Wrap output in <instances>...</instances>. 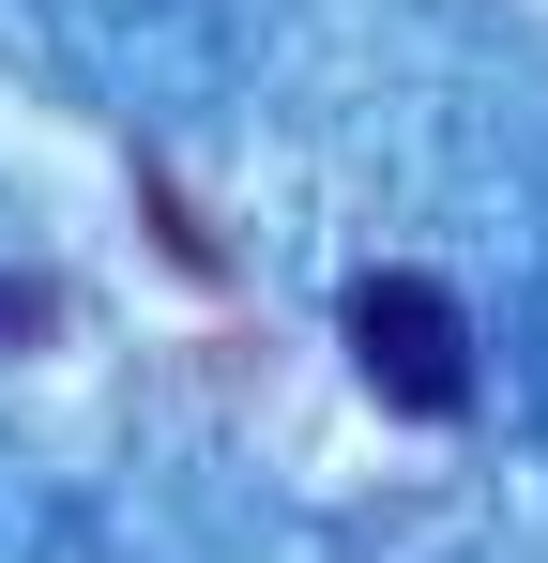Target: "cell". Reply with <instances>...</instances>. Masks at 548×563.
<instances>
[{
    "mask_svg": "<svg viewBox=\"0 0 548 563\" xmlns=\"http://www.w3.org/2000/svg\"><path fill=\"white\" fill-rule=\"evenodd\" d=\"M336 335H351V366H365V396H381V411H412V427H457V411H472V320H457V289H427V275H365Z\"/></svg>",
    "mask_w": 548,
    "mask_h": 563,
    "instance_id": "6da1fadb",
    "label": "cell"
}]
</instances>
